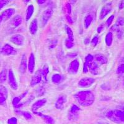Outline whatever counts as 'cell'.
<instances>
[{"mask_svg":"<svg viewBox=\"0 0 124 124\" xmlns=\"http://www.w3.org/2000/svg\"><path fill=\"white\" fill-rule=\"evenodd\" d=\"M106 117L116 124H121L124 122V111L121 110H109L106 114Z\"/></svg>","mask_w":124,"mask_h":124,"instance_id":"2","label":"cell"},{"mask_svg":"<svg viewBox=\"0 0 124 124\" xmlns=\"http://www.w3.org/2000/svg\"><path fill=\"white\" fill-rule=\"evenodd\" d=\"M34 69H35V57L33 53H31L29 58L28 70L31 73H33Z\"/></svg>","mask_w":124,"mask_h":124,"instance_id":"17","label":"cell"},{"mask_svg":"<svg viewBox=\"0 0 124 124\" xmlns=\"http://www.w3.org/2000/svg\"><path fill=\"white\" fill-rule=\"evenodd\" d=\"M104 25L103 24H101L100 25H99V27H97V32L98 33H101L102 32V31L104 30Z\"/></svg>","mask_w":124,"mask_h":124,"instance_id":"45","label":"cell"},{"mask_svg":"<svg viewBox=\"0 0 124 124\" xmlns=\"http://www.w3.org/2000/svg\"><path fill=\"white\" fill-rule=\"evenodd\" d=\"M22 114L23 115V116H24V117H25V118H26L27 120H29V119H31V118H32V116H31V114L29 112L23 111L22 112Z\"/></svg>","mask_w":124,"mask_h":124,"instance_id":"39","label":"cell"},{"mask_svg":"<svg viewBox=\"0 0 124 124\" xmlns=\"http://www.w3.org/2000/svg\"></svg>","mask_w":124,"mask_h":124,"instance_id":"57","label":"cell"},{"mask_svg":"<svg viewBox=\"0 0 124 124\" xmlns=\"http://www.w3.org/2000/svg\"><path fill=\"white\" fill-rule=\"evenodd\" d=\"M9 3V1H6V0H0V10L1 9L3 8L7 5Z\"/></svg>","mask_w":124,"mask_h":124,"instance_id":"43","label":"cell"},{"mask_svg":"<svg viewBox=\"0 0 124 124\" xmlns=\"http://www.w3.org/2000/svg\"><path fill=\"white\" fill-rule=\"evenodd\" d=\"M14 13H15V9L14 8H9L4 10L1 14V16L3 17V21H6L8 20L9 19H10L13 16Z\"/></svg>","mask_w":124,"mask_h":124,"instance_id":"14","label":"cell"},{"mask_svg":"<svg viewBox=\"0 0 124 124\" xmlns=\"http://www.w3.org/2000/svg\"><path fill=\"white\" fill-rule=\"evenodd\" d=\"M27 68V58L25 56V54L22 56L21 60V63H20L19 68V70L21 73L24 74L25 73V72L26 71Z\"/></svg>","mask_w":124,"mask_h":124,"instance_id":"15","label":"cell"},{"mask_svg":"<svg viewBox=\"0 0 124 124\" xmlns=\"http://www.w3.org/2000/svg\"><path fill=\"white\" fill-rule=\"evenodd\" d=\"M10 40L12 43H13L15 45H17V46H22L24 45V41H25V38L23 35L21 34H16V35H13Z\"/></svg>","mask_w":124,"mask_h":124,"instance_id":"6","label":"cell"},{"mask_svg":"<svg viewBox=\"0 0 124 124\" xmlns=\"http://www.w3.org/2000/svg\"><path fill=\"white\" fill-rule=\"evenodd\" d=\"M27 91H25L24 93H23L21 96H18V97H15L13 99V106L15 107V106H16L17 105H18L19 104H20V101H21L22 99H23L24 97H25V96L26 94H27Z\"/></svg>","mask_w":124,"mask_h":124,"instance_id":"23","label":"cell"},{"mask_svg":"<svg viewBox=\"0 0 124 124\" xmlns=\"http://www.w3.org/2000/svg\"><path fill=\"white\" fill-rule=\"evenodd\" d=\"M38 29V25H37V21L36 19H34L32 21L29 25V32L32 35H34L37 32Z\"/></svg>","mask_w":124,"mask_h":124,"instance_id":"20","label":"cell"},{"mask_svg":"<svg viewBox=\"0 0 124 124\" xmlns=\"http://www.w3.org/2000/svg\"><path fill=\"white\" fill-rule=\"evenodd\" d=\"M8 79H9V85L10 87L13 90H17L18 86H17L16 79L15 76L12 70H9L8 72Z\"/></svg>","mask_w":124,"mask_h":124,"instance_id":"4","label":"cell"},{"mask_svg":"<svg viewBox=\"0 0 124 124\" xmlns=\"http://www.w3.org/2000/svg\"><path fill=\"white\" fill-rule=\"evenodd\" d=\"M120 30V28H119V26L117 25V24H114V25H113L110 28V31H113V32H117Z\"/></svg>","mask_w":124,"mask_h":124,"instance_id":"44","label":"cell"},{"mask_svg":"<svg viewBox=\"0 0 124 124\" xmlns=\"http://www.w3.org/2000/svg\"><path fill=\"white\" fill-rule=\"evenodd\" d=\"M95 62L98 65H104L107 63V58L104 55L102 54H97L94 56Z\"/></svg>","mask_w":124,"mask_h":124,"instance_id":"16","label":"cell"},{"mask_svg":"<svg viewBox=\"0 0 124 124\" xmlns=\"http://www.w3.org/2000/svg\"><path fill=\"white\" fill-rule=\"evenodd\" d=\"M1 50H2V48H1V46H0V54H1Z\"/></svg>","mask_w":124,"mask_h":124,"instance_id":"55","label":"cell"},{"mask_svg":"<svg viewBox=\"0 0 124 124\" xmlns=\"http://www.w3.org/2000/svg\"><path fill=\"white\" fill-rule=\"evenodd\" d=\"M45 93V89H44V87H40L38 89H37V95L38 96H42L43 94Z\"/></svg>","mask_w":124,"mask_h":124,"instance_id":"41","label":"cell"},{"mask_svg":"<svg viewBox=\"0 0 124 124\" xmlns=\"http://www.w3.org/2000/svg\"><path fill=\"white\" fill-rule=\"evenodd\" d=\"M79 67V60L77 59L74 60L70 63L68 67V72L70 74H76L78 71Z\"/></svg>","mask_w":124,"mask_h":124,"instance_id":"8","label":"cell"},{"mask_svg":"<svg viewBox=\"0 0 124 124\" xmlns=\"http://www.w3.org/2000/svg\"><path fill=\"white\" fill-rule=\"evenodd\" d=\"M117 35H118V38H120V37H122V35L123 34V31H122V30H119L118 31H117Z\"/></svg>","mask_w":124,"mask_h":124,"instance_id":"49","label":"cell"},{"mask_svg":"<svg viewBox=\"0 0 124 124\" xmlns=\"http://www.w3.org/2000/svg\"><path fill=\"white\" fill-rule=\"evenodd\" d=\"M93 60H94V56H93V55H90V54H89V55H87V56L85 57V63L87 64L89 63H90V62H93Z\"/></svg>","mask_w":124,"mask_h":124,"instance_id":"36","label":"cell"},{"mask_svg":"<svg viewBox=\"0 0 124 124\" xmlns=\"http://www.w3.org/2000/svg\"><path fill=\"white\" fill-rule=\"evenodd\" d=\"M112 9V3H108L106 4L104 6H103L102 8L101 9L100 13V19L102 20L104 19L106 17V16L111 11Z\"/></svg>","mask_w":124,"mask_h":124,"instance_id":"9","label":"cell"},{"mask_svg":"<svg viewBox=\"0 0 124 124\" xmlns=\"http://www.w3.org/2000/svg\"><path fill=\"white\" fill-rule=\"evenodd\" d=\"M41 75L43 76V77L44 78V79L46 81V76L48 75V73H49V69H48V66L46 65H45L43 67V68L42 69V70L40 71Z\"/></svg>","mask_w":124,"mask_h":124,"instance_id":"27","label":"cell"},{"mask_svg":"<svg viewBox=\"0 0 124 124\" xmlns=\"http://www.w3.org/2000/svg\"><path fill=\"white\" fill-rule=\"evenodd\" d=\"M65 45L67 48H71L72 47L74 46V42H72V41H71L70 40L68 39H67L65 40Z\"/></svg>","mask_w":124,"mask_h":124,"instance_id":"31","label":"cell"},{"mask_svg":"<svg viewBox=\"0 0 124 124\" xmlns=\"http://www.w3.org/2000/svg\"><path fill=\"white\" fill-rule=\"evenodd\" d=\"M45 2H46V1H45V0H39V1H37V3L39 4H42Z\"/></svg>","mask_w":124,"mask_h":124,"instance_id":"52","label":"cell"},{"mask_svg":"<svg viewBox=\"0 0 124 124\" xmlns=\"http://www.w3.org/2000/svg\"><path fill=\"white\" fill-rule=\"evenodd\" d=\"M118 8L119 9H122L124 8V1H122L118 4Z\"/></svg>","mask_w":124,"mask_h":124,"instance_id":"47","label":"cell"},{"mask_svg":"<svg viewBox=\"0 0 124 124\" xmlns=\"http://www.w3.org/2000/svg\"><path fill=\"white\" fill-rule=\"evenodd\" d=\"M80 108L76 105L73 104L71 107L68 112V118L71 121H76L78 120L80 113Z\"/></svg>","mask_w":124,"mask_h":124,"instance_id":"3","label":"cell"},{"mask_svg":"<svg viewBox=\"0 0 124 124\" xmlns=\"http://www.w3.org/2000/svg\"><path fill=\"white\" fill-rule=\"evenodd\" d=\"M105 41H106V45L108 46H110L112 45L113 41V34L111 32H109L107 33L106 36Z\"/></svg>","mask_w":124,"mask_h":124,"instance_id":"25","label":"cell"},{"mask_svg":"<svg viewBox=\"0 0 124 124\" xmlns=\"http://www.w3.org/2000/svg\"><path fill=\"white\" fill-rule=\"evenodd\" d=\"M36 115L39 116V117H40L41 118H42L43 120H44L45 123L46 124H55V120H54V118L52 117H51L50 116H46V115L42 114V113L40 112H36L35 114Z\"/></svg>","mask_w":124,"mask_h":124,"instance_id":"18","label":"cell"},{"mask_svg":"<svg viewBox=\"0 0 124 124\" xmlns=\"http://www.w3.org/2000/svg\"><path fill=\"white\" fill-rule=\"evenodd\" d=\"M88 68H87V65H86V63H84V66H83V72L84 73H86L88 72Z\"/></svg>","mask_w":124,"mask_h":124,"instance_id":"48","label":"cell"},{"mask_svg":"<svg viewBox=\"0 0 124 124\" xmlns=\"http://www.w3.org/2000/svg\"><path fill=\"white\" fill-rule=\"evenodd\" d=\"M65 30H66V34L68 36V39L70 40L71 41L73 42L74 41V35L73 32V31L71 30V29L67 25H65Z\"/></svg>","mask_w":124,"mask_h":124,"instance_id":"26","label":"cell"},{"mask_svg":"<svg viewBox=\"0 0 124 124\" xmlns=\"http://www.w3.org/2000/svg\"><path fill=\"white\" fill-rule=\"evenodd\" d=\"M76 55H77V54L74 53V54H69L68 55H67V56H70V57H75Z\"/></svg>","mask_w":124,"mask_h":124,"instance_id":"51","label":"cell"},{"mask_svg":"<svg viewBox=\"0 0 124 124\" xmlns=\"http://www.w3.org/2000/svg\"><path fill=\"white\" fill-rule=\"evenodd\" d=\"M42 80V75L40 73H37L32 77L31 79V86H34L39 84Z\"/></svg>","mask_w":124,"mask_h":124,"instance_id":"19","label":"cell"},{"mask_svg":"<svg viewBox=\"0 0 124 124\" xmlns=\"http://www.w3.org/2000/svg\"><path fill=\"white\" fill-rule=\"evenodd\" d=\"M77 102L83 107L91 106L95 100L94 95L91 91H82L76 93L74 95Z\"/></svg>","mask_w":124,"mask_h":124,"instance_id":"1","label":"cell"},{"mask_svg":"<svg viewBox=\"0 0 124 124\" xmlns=\"http://www.w3.org/2000/svg\"><path fill=\"white\" fill-rule=\"evenodd\" d=\"M34 11V7L33 5H29L28 6L27 8V11H26V17H25V19L26 21H29V20L31 19V17H32V16L33 15V13Z\"/></svg>","mask_w":124,"mask_h":124,"instance_id":"22","label":"cell"},{"mask_svg":"<svg viewBox=\"0 0 124 124\" xmlns=\"http://www.w3.org/2000/svg\"><path fill=\"white\" fill-rule=\"evenodd\" d=\"M117 73L118 75H122L124 73V63H121L118 65L117 68Z\"/></svg>","mask_w":124,"mask_h":124,"instance_id":"30","label":"cell"},{"mask_svg":"<svg viewBox=\"0 0 124 124\" xmlns=\"http://www.w3.org/2000/svg\"><path fill=\"white\" fill-rule=\"evenodd\" d=\"M53 14V10L52 9L48 8L46 9V10H45L42 14V25L43 27L45 26L47 23L48 22V21L50 20V17H52V16Z\"/></svg>","mask_w":124,"mask_h":124,"instance_id":"5","label":"cell"},{"mask_svg":"<svg viewBox=\"0 0 124 124\" xmlns=\"http://www.w3.org/2000/svg\"><path fill=\"white\" fill-rule=\"evenodd\" d=\"M0 93H2V94H3L6 97V98L8 97V90L4 86L0 85Z\"/></svg>","mask_w":124,"mask_h":124,"instance_id":"33","label":"cell"},{"mask_svg":"<svg viewBox=\"0 0 124 124\" xmlns=\"http://www.w3.org/2000/svg\"><path fill=\"white\" fill-rule=\"evenodd\" d=\"M123 85H124V80H123Z\"/></svg>","mask_w":124,"mask_h":124,"instance_id":"56","label":"cell"},{"mask_svg":"<svg viewBox=\"0 0 124 124\" xmlns=\"http://www.w3.org/2000/svg\"><path fill=\"white\" fill-rule=\"evenodd\" d=\"M98 124H110L106 123V122H100L98 123Z\"/></svg>","mask_w":124,"mask_h":124,"instance_id":"54","label":"cell"},{"mask_svg":"<svg viewBox=\"0 0 124 124\" xmlns=\"http://www.w3.org/2000/svg\"><path fill=\"white\" fill-rule=\"evenodd\" d=\"M2 21H3V17H2L1 15H0V25L1 24Z\"/></svg>","mask_w":124,"mask_h":124,"instance_id":"53","label":"cell"},{"mask_svg":"<svg viewBox=\"0 0 124 124\" xmlns=\"http://www.w3.org/2000/svg\"><path fill=\"white\" fill-rule=\"evenodd\" d=\"M90 42V40H89V38H86V39L85 40V45H88Z\"/></svg>","mask_w":124,"mask_h":124,"instance_id":"50","label":"cell"},{"mask_svg":"<svg viewBox=\"0 0 124 124\" xmlns=\"http://www.w3.org/2000/svg\"><path fill=\"white\" fill-rule=\"evenodd\" d=\"M6 99L7 98L2 93H0V105L4 106V105L6 104Z\"/></svg>","mask_w":124,"mask_h":124,"instance_id":"35","label":"cell"},{"mask_svg":"<svg viewBox=\"0 0 124 124\" xmlns=\"http://www.w3.org/2000/svg\"><path fill=\"white\" fill-rule=\"evenodd\" d=\"M87 65L88 70L91 72V73L93 75H97L99 74V65L95 62H91L89 63L86 64Z\"/></svg>","mask_w":124,"mask_h":124,"instance_id":"11","label":"cell"},{"mask_svg":"<svg viewBox=\"0 0 124 124\" xmlns=\"http://www.w3.org/2000/svg\"><path fill=\"white\" fill-rule=\"evenodd\" d=\"M98 41H99V37H98V36L96 35V36L93 37V39L91 40L92 45H93L94 46H96L97 45V44H98Z\"/></svg>","mask_w":124,"mask_h":124,"instance_id":"38","label":"cell"},{"mask_svg":"<svg viewBox=\"0 0 124 124\" xmlns=\"http://www.w3.org/2000/svg\"><path fill=\"white\" fill-rule=\"evenodd\" d=\"M57 44H58V40H57L55 39L52 40L50 42L49 45H48L50 49H53V48H55V46H56V45H57Z\"/></svg>","mask_w":124,"mask_h":124,"instance_id":"32","label":"cell"},{"mask_svg":"<svg viewBox=\"0 0 124 124\" xmlns=\"http://www.w3.org/2000/svg\"><path fill=\"white\" fill-rule=\"evenodd\" d=\"M8 70L6 69H3L0 72V83H3L7 79Z\"/></svg>","mask_w":124,"mask_h":124,"instance_id":"24","label":"cell"},{"mask_svg":"<svg viewBox=\"0 0 124 124\" xmlns=\"http://www.w3.org/2000/svg\"><path fill=\"white\" fill-rule=\"evenodd\" d=\"M61 79H62V76L59 74H55V75H53L52 78V82L55 84L59 83L61 81Z\"/></svg>","mask_w":124,"mask_h":124,"instance_id":"29","label":"cell"},{"mask_svg":"<svg viewBox=\"0 0 124 124\" xmlns=\"http://www.w3.org/2000/svg\"><path fill=\"white\" fill-rule=\"evenodd\" d=\"M22 23V17L20 16L17 15L14 16L11 21V24L14 27H19Z\"/></svg>","mask_w":124,"mask_h":124,"instance_id":"21","label":"cell"},{"mask_svg":"<svg viewBox=\"0 0 124 124\" xmlns=\"http://www.w3.org/2000/svg\"><path fill=\"white\" fill-rule=\"evenodd\" d=\"M65 9L66 13H67L68 16L71 14V4L70 3H66V5H65Z\"/></svg>","mask_w":124,"mask_h":124,"instance_id":"34","label":"cell"},{"mask_svg":"<svg viewBox=\"0 0 124 124\" xmlns=\"http://www.w3.org/2000/svg\"><path fill=\"white\" fill-rule=\"evenodd\" d=\"M66 102V97L65 96H61L56 100L55 104V106L56 108L58 110H62L64 108L65 104Z\"/></svg>","mask_w":124,"mask_h":124,"instance_id":"13","label":"cell"},{"mask_svg":"<svg viewBox=\"0 0 124 124\" xmlns=\"http://www.w3.org/2000/svg\"><path fill=\"white\" fill-rule=\"evenodd\" d=\"M92 21H93V17H92L91 15H87L85 19V27L86 29H87L89 27V25H91L92 23Z\"/></svg>","mask_w":124,"mask_h":124,"instance_id":"28","label":"cell"},{"mask_svg":"<svg viewBox=\"0 0 124 124\" xmlns=\"http://www.w3.org/2000/svg\"><path fill=\"white\" fill-rule=\"evenodd\" d=\"M16 50L9 44H6L2 47L1 54L4 55H14L16 54Z\"/></svg>","mask_w":124,"mask_h":124,"instance_id":"10","label":"cell"},{"mask_svg":"<svg viewBox=\"0 0 124 124\" xmlns=\"http://www.w3.org/2000/svg\"><path fill=\"white\" fill-rule=\"evenodd\" d=\"M114 19V15L110 16V17L107 19V20L106 21V25H107V27H109V26L111 25V24H112V23Z\"/></svg>","mask_w":124,"mask_h":124,"instance_id":"40","label":"cell"},{"mask_svg":"<svg viewBox=\"0 0 124 124\" xmlns=\"http://www.w3.org/2000/svg\"><path fill=\"white\" fill-rule=\"evenodd\" d=\"M17 118L15 117H12L8 120V124H17Z\"/></svg>","mask_w":124,"mask_h":124,"instance_id":"42","label":"cell"},{"mask_svg":"<svg viewBox=\"0 0 124 124\" xmlns=\"http://www.w3.org/2000/svg\"><path fill=\"white\" fill-rule=\"evenodd\" d=\"M66 21H68V23L69 24H73V19H71V17L70 16L67 15L66 16Z\"/></svg>","mask_w":124,"mask_h":124,"instance_id":"46","label":"cell"},{"mask_svg":"<svg viewBox=\"0 0 124 124\" xmlns=\"http://www.w3.org/2000/svg\"><path fill=\"white\" fill-rule=\"evenodd\" d=\"M95 82L93 78H84L78 82V86L80 87H89Z\"/></svg>","mask_w":124,"mask_h":124,"instance_id":"7","label":"cell"},{"mask_svg":"<svg viewBox=\"0 0 124 124\" xmlns=\"http://www.w3.org/2000/svg\"><path fill=\"white\" fill-rule=\"evenodd\" d=\"M46 99H42L38 100L37 101L35 102V103H34L32 106V112L35 114L37 110L39 109L40 108H41L42 107H43L46 104Z\"/></svg>","mask_w":124,"mask_h":124,"instance_id":"12","label":"cell"},{"mask_svg":"<svg viewBox=\"0 0 124 124\" xmlns=\"http://www.w3.org/2000/svg\"><path fill=\"white\" fill-rule=\"evenodd\" d=\"M116 24L118 26H122L124 25V17H120L117 19L116 21Z\"/></svg>","mask_w":124,"mask_h":124,"instance_id":"37","label":"cell"}]
</instances>
